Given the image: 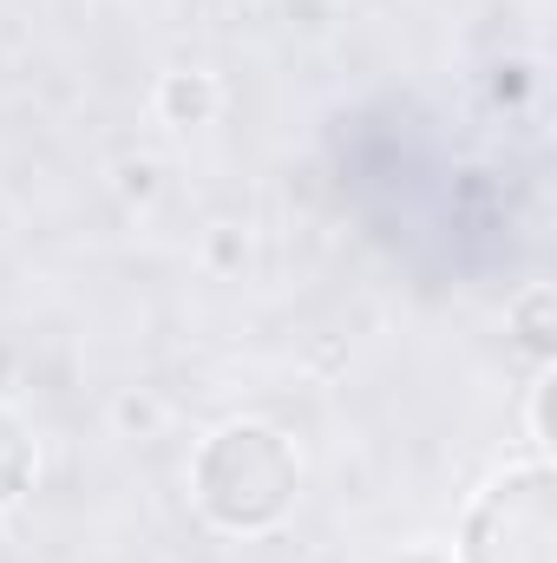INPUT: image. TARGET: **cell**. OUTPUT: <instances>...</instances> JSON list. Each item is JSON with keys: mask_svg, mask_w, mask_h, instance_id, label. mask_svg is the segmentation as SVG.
<instances>
[{"mask_svg": "<svg viewBox=\"0 0 557 563\" xmlns=\"http://www.w3.org/2000/svg\"><path fill=\"white\" fill-rule=\"evenodd\" d=\"M197 498H204V511L217 525L263 531L295 498V459H288V445L270 426H230L197 459Z\"/></svg>", "mask_w": 557, "mask_h": 563, "instance_id": "obj_1", "label": "cell"}, {"mask_svg": "<svg viewBox=\"0 0 557 563\" xmlns=\"http://www.w3.org/2000/svg\"><path fill=\"white\" fill-rule=\"evenodd\" d=\"M466 563H557V492L545 465H525V472H505L472 525H466Z\"/></svg>", "mask_w": 557, "mask_h": 563, "instance_id": "obj_2", "label": "cell"}, {"mask_svg": "<svg viewBox=\"0 0 557 563\" xmlns=\"http://www.w3.org/2000/svg\"><path fill=\"white\" fill-rule=\"evenodd\" d=\"M20 478H26V445H20V432L0 420V498H13L20 492Z\"/></svg>", "mask_w": 557, "mask_h": 563, "instance_id": "obj_3", "label": "cell"}]
</instances>
